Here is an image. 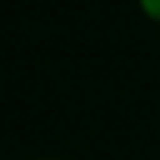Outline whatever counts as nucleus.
<instances>
[{
	"label": "nucleus",
	"instance_id": "nucleus-1",
	"mask_svg": "<svg viewBox=\"0 0 160 160\" xmlns=\"http://www.w3.org/2000/svg\"><path fill=\"white\" fill-rule=\"evenodd\" d=\"M138 7L151 22H160V0H138Z\"/></svg>",
	"mask_w": 160,
	"mask_h": 160
},
{
	"label": "nucleus",
	"instance_id": "nucleus-2",
	"mask_svg": "<svg viewBox=\"0 0 160 160\" xmlns=\"http://www.w3.org/2000/svg\"><path fill=\"white\" fill-rule=\"evenodd\" d=\"M32 160H60V157H32Z\"/></svg>",
	"mask_w": 160,
	"mask_h": 160
}]
</instances>
